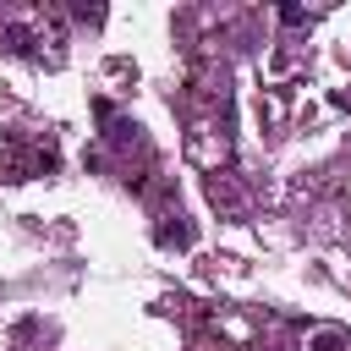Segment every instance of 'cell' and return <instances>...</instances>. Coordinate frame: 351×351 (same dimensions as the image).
Masks as SVG:
<instances>
[{"mask_svg": "<svg viewBox=\"0 0 351 351\" xmlns=\"http://www.w3.org/2000/svg\"><path fill=\"white\" fill-rule=\"evenodd\" d=\"M159 241L165 247H186V225H159Z\"/></svg>", "mask_w": 351, "mask_h": 351, "instance_id": "2", "label": "cell"}, {"mask_svg": "<svg viewBox=\"0 0 351 351\" xmlns=\"http://www.w3.org/2000/svg\"><path fill=\"white\" fill-rule=\"evenodd\" d=\"M0 44H5V49H16V55H33V33H27V27H16V22H5V27H0Z\"/></svg>", "mask_w": 351, "mask_h": 351, "instance_id": "1", "label": "cell"}]
</instances>
